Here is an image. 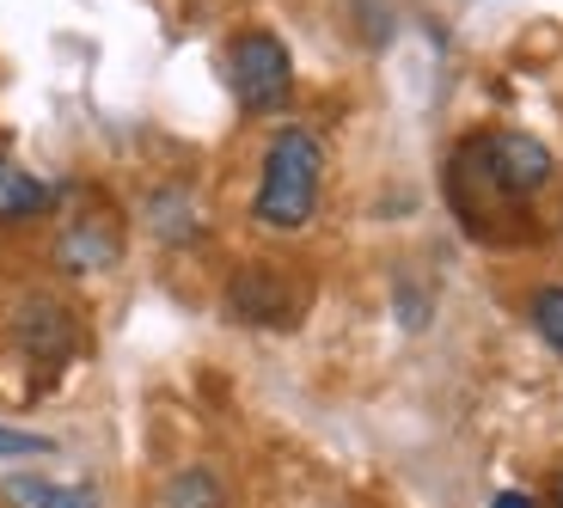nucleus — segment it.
<instances>
[{"label":"nucleus","mask_w":563,"mask_h":508,"mask_svg":"<svg viewBox=\"0 0 563 508\" xmlns=\"http://www.w3.org/2000/svg\"><path fill=\"white\" fill-rule=\"evenodd\" d=\"M324 197V147L312 129L288 123L269 135L264 147V172H257V197H252V221L269 233H300L312 227Z\"/></svg>","instance_id":"obj_1"},{"label":"nucleus","mask_w":563,"mask_h":508,"mask_svg":"<svg viewBox=\"0 0 563 508\" xmlns=\"http://www.w3.org/2000/svg\"><path fill=\"white\" fill-rule=\"evenodd\" d=\"M551 508H563V466L551 472Z\"/></svg>","instance_id":"obj_14"},{"label":"nucleus","mask_w":563,"mask_h":508,"mask_svg":"<svg viewBox=\"0 0 563 508\" xmlns=\"http://www.w3.org/2000/svg\"><path fill=\"white\" fill-rule=\"evenodd\" d=\"M49 252H56V269H68V276H104V269L123 264V221L104 202H86V209L62 214Z\"/></svg>","instance_id":"obj_5"},{"label":"nucleus","mask_w":563,"mask_h":508,"mask_svg":"<svg viewBox=\"0 0 563 508\" xmlns=\"http://www.w3.org/2000/svg\"><path fill=\"white\" fill-rule=\"evenodd\" d=\"M490 508H539V503H533V496H527V490H503V496H496Z\"/></svg>","instance_id":"obj_13"},{"label":"nucleus","mask_w":563,"mask_h":508,"mask_svg":"<svg viewBox=\"0 0 563 508\" xmlns=\"http://www.w3.org/2000/svg\"><path fill=\"white\" fill-rule=\"evenodd\" d=\"M453 178L484 184V190L503 197V202H527L558 178V159H551V147L539 142V135H527V129H490V135H472V142L453 154Z\"/></svg>","instance_id":"obj_2"},{"label":"nucleus","mask_w":563,"mask_h":508,"mask_svg":"<svg viewBox=\"0 0 563 508\" xmlns=\"http://www.w3.org/2000/svg\"><path fill=\"white\" fill-rule=\"evenodd\" d=\"M13 343L43 367H62L74 350H80V319H74L68 300L56 295H25L13 307Z\"/></svg>","instance_id":"obj_6"},{"label":"nucleus","mask_w":563,"mask_h":508,"mask_svg":"<svg viewBox=\"0 0 563 508\" xmlns=\"http://www.w3.org/2000/svg\"><path fill=\"white\" fill-rule=\"evenodd\" d=\"M159 508H233V490L214 466H178L166 484H159Z\"/></svg>","instance_id":"obj_10"},{"label":"nucleus","mask_w":563,"mask_h":508,"mask_svg":"<svg viewBox=\"0 0 563 508\" xmlns=\"http://www.w3.org/2000/svg\"><path fill=\"white\" fill-rule=\"evenodd\" d=\"M227 312L240 325H264V331H288L307 312V283H295V269H282L276 257H252L227 276Z\"/></svg>","instance_id":"obj_4"},{"label":"nucleus","mask_w":563,"mask_h":508,"mask_svg":"<svg viewBox=\"0 0 563 508\" xmlns=\"http://www.w3.org/2000/svg\"><path fill=\"white\" fill-rule=\"evenodd\" d=\"M7 508H99L92 484H62V478H37V472H13L0 484Z\"/></svg>","instance_id":"obj_9"},{"label":"nucleus","mask_w":563,"mask_h":508,"mask_svg":"<svg viewBox=\"0 0 563 508\" xmlns=\"http://www.w3.org/2000/svg\"><path fill=\"white\" fill-rule=\"evenodd\" d=\"M19 453H56V441L25 435V429H0V460H19Z\"/></svg>","instance_id":"obj_12"},{"label":"nucleus","mask_w":563,"mask_h":508,"mask_svg":"<svg viewBox=\"0 0 563 508\" xmlns=\"http://www.w3.org/2000/svg\"><path fill=\"white\" fill-rule=\"evenodd\" d=\"M141 214H147V233L166 240V245H197L202 233H209V214H202L190 184H159V190H147Z\"/></svg>","instance_id":"obj_7"},{"label":"nucleus","mask_w":563,"mask_h":508,"mask_svg":"<svg viewBox=\"0 0 563 508\" xmlns=\"http://www.w3.org/2000/svg\"><path fill=\"white\" fill-rule=\"evenodd\" d=\"M227 86H233V99L252 117L282 111V104L295 99V56H288V43L264 25L240 31V37L227 43Z\"/></svg>","instance_id":"obj_3"},{"label":"nucleus","mask_w":563,"mask_h":508,"mask_svg":"<svg viewBox=\"0 0 563 508\" xmlns=\"http://www.w3.org/2000/svg\"><path fill=\"white\" fill-rule=\"evenodd\" d=\"M527 319H533V331L563 355V283H539L533 295H527Z\"/></svg>","instance_id":"obj_11"},{"label":"nucleus","mask_w":563,"mask_h":508,"mask_svg":"<svg viewBox=\"0 0 563 508\" xmlns=\"http://www.w3.org/2000/svg\"><path fill=\"white\" fill-rule=\"evenodd\" d=\"M56 209V190L43 178H31L13 154H0V227H25V221H43Z\"/></svg>","instance_id":"obj_8"}]
</instances>
